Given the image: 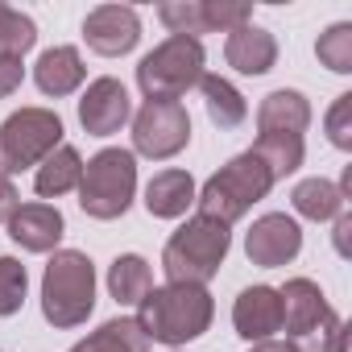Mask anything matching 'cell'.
<instances>
[{"instance_id":"1","label":"cell","mask_w":352,"mask_h":352,"mask_svg":"<svg viewBox=\"0 0 352 352\" xmlns=\"http://www.w3.org/2000/svg\"><path fill=\"white\" fill-rule=\"evenodd\" d=\"M216 319V302L208 294V286H153L141 302H137V323L149 340L157 344H191L199 340Z\"/></svg>"},{"instance_id":"2","label":"cell","mask_w":352,"mask_h":352,"mask_svg":"<svg viewBox=\"0 0 352 352\" xmlns=\"http://www.w3.org/2000/svg\"><path fill=\"white\" fill-rule=\"evenodd\" d=\"M228 245H232V232L224 224H216L208 216L187 220L162 249L166 282H174V286H208L220 274V265L228 257Z\"/></svg>"},{"instance_id":"3","label":"cell","mask_w":352,"mask_h":352,"mask_svg":"<svg viewBox=\"0 0 352 352\" xmlns=\"http://www.w3.org/2000/svg\"><path fill=\"white\" fill-rule=\"evenodd\" d=\"M96 311V265L79 249H54L42 274V315L54 327H79Z\"/></svg>"},{"instance_id":"4","label":"cell","mask_w":352,"mask_h":352,"mask_svg":"<svg viewBox=\"0 0 352 352\" xmlns=\"http://www.w3.org/2000/svg\"><path fill=\"white\" fill-rule=\"evenodd\" d=\"M270 187H274L270 170L261 166V157L253 149H245V153H236L232 162H224L212 174L204 183V191H195V204H199V216L232 228L257 199L270 195Z\"/></svg>"},{"instance_id":"5","label":"cell","mask_w":352,"mask_h":352,"mask_svg":"<svg viewBox=\"0 0 352 352\" xmlns=\"http://www.w3.org/2000/svg\"><path fill=\"white\" fill-rule=\"evenodd\" d=\"M79 208L91 220H120L137 195V157L133 149H100L79 179Z\"/></svg>"},{"instance_id":"6","label":"cell","mask_w":352,"mask_h":352,"mask_svg":"<svg viewBox=\"0 0 352 352\" xmlns=\"http://www.w3.org/2000/svg\"><path fill=\"white\" fill-rule=\"evenodd\" d=\"M204 79V46L195 38H166L137 63V87L145 100H179Z\"/></svg>"},{"instance_id":"7","label":"cell","mask_w":352,"mask_h":352,"mask_svg":"<svg viewBox=\"0 0 352 352\" xmlns=\"http://www.w3.org/2000/svg\"><path fill=\"white\" fill-rule=\"evenodd\" d=\"M63 145V120L50 108H21L0 124V174H13L42 166Z\"/></svg>"},{"instance_id":"8","label":"cell","mask_w":352,"mask_h":352,"mask_svg":"<svg viewBox=\"0 0 352 352\" xmlns=\"http://www.w3.org/2000/svg\"><path fill=\"white\" fill-rule=\"evenodd\" d=\"M191 145V112L179 100H145L133 116V149L141 157L166 162Z\"/></svg>"},{"instance_id":"9","label":"cell","mask_w":352,"mask_h":352,"mask_svg":"<svg viewBox=\"0 0 352 352\" xmlns=\"http://www.w3.org/2000/svg\"><path fill=\"white\" fill-rule=\"evenodd\" d=\"M162 25L170 30V38H195L199 34H232L241 25H249L253 9L241 0H170L157 9Z\"/></svg>"},{"instance_id":"10","label":"cell","mask_w":352,"mask_h":352,"mask_svg":"<svg viewBox=\"0 0 352 352\" xmlns=\"http://www.w3.org/2000/svg\"><path fill=\"white\" fill-rule=\"evenodd\" d=\"M129 116H133V100H129L120 79L100 75V79L87 83V91L79 100V124H83L87 137H112V133L124 129Z\"/></svg>"},{"instance_id":"11","label":"cell","mask_w":352,"mask_h":352,"mask_svg":"<svg viewBox=\"0 0 352 352\" xmlns=\"http://www.w3.org/2000/svg\"><path fill=\"white\" fill-rule=\"evenodd\" d=\"M298 249H302V228L286 212H270V216L253 220V228L245 232V253L261 270L290 265L298 257Z\"/></svg>"},{"instance_id":"12","label":"cell","mask_w":352,"mask_h":352,"mask_svg":"<svg viewBox=\"0 0 352 352\" xmlns=\"http://www.w3.org/2000/svg\"><path fill=\"white\" fill-rule=\"evenodd\" d=\"M83 42L104 54V58H120L141 42V17L129 5H100L83 17Z\"/></svg>"},{"instance_id":"13","label":"cell","mask_w":352,"mask_h":352,"mask_svg":"<svg viewBox=\"0 0 352 352\" xmlns=\"http://www.w3.org/2000/svg\"><path fill=\"white\" fill-rule=\"evenodd\" d=\"M232 327L249 344L274 340V331H282V298H278V290L274 286H249V290H241L236 302H232Z\"/></svg>"},{"instance_id":"14","label":"cell","mask_w":352,"mask_h":352,"mask_svg":"<svg viewBox=\"0 0 352 352\" xmlns=\"http://www.w3.org/2000/svg\"><path fill=\"white\" fill-rule=\"evenodd\" d=\"M63 212L54 204H21L9 216V236L25 253H54L63 241Z\"/></svg>"},{"instance_id":"15","label":"cell","mask_w":352,"mask_h":352,"mask_svg":"<svg viewBox=\"0 0 352 352\" xmlns=\"http://www.w3.org/2000/svg\"><path fill=\"white\" fill-rule=\"evenodd\" d=\"M278 298H282V331H286L290 340L307 336V331L331 311L327 298H323V290H319V282H311V278H290V282L278 290Z\"/></svg>"},{"instance_id":"16","label":"cell","mask_w":352,"mask_h":352,"mask_svg":"<svg viewBox=\"0 0 352 352\" xmlns=\"http://www.w3.org/2000/svg\"><path fill=\"white\" fill-rule=\"evenodd\" d=\"M224 58H228V67L241 71V75H265V71H274V63H278V42H274L270 30H261V25L249 21V25H241V30L228 34Z\"/></svg>"},{"instance_id":"17","label":"cell","mask_w":352,"mask_h":352,"mask_svg":"<svg viewBox=\"0 0 352 352\" xmlns=\"http://www.w3.org/2000/svg\"><path fill=\"white\" fill-rule=\"evenodd\" d=\"M195 204V179L187 170H157L145 187V212L157 220H179Z\"/></svg>"},{"instance_id":"18","label":"cell","mask_w":352,"mask_h":352,"mask_svg":"<svg viewBox=\"0 0 352 352\" xmlns=\"http://www.w3.org/2000/svg\"><path fill=\"white\" fill-rule=\"evenodd\" d=\"M311 124V100L294 87H278L261 100L257 108V129L261 133H290V137H302Z\"/></svg>"},{"instance_id":"19","label":"cell","mask_w":352,"mask_h":352,"mask_svg":"<svg viewBox=\"0 0 352 352\" xmlns=\"http://www.w3.org/2000/svg\"><path fill=\"white\" fill-rule=\"evenodd\" d=\"M83 75H87V67H83V58H79L75 46H54V50H46V54L38 58V67H34V83L42 87V96H54V100L79 91Z\"/></svg>"},{"instance_id":"20","label":"cell","mask_w":352,"mask_h":352,"mask_svg":"<svg viewBox=\"0 0 352 352\" xmlns=\"http://www.w3.org/2000/svg\"><path fill=\"white\" fill-rule=\"evenodd\" d=\"M79 179H83V157H79V149H75V145H58V149L38 166L34 191H38L42 199H58V195L75 191Z\"/></svg>"},{"instance_id":"21","label":"cell","mask_w":352,"mask_h":352,"mask_svg":"<svg viewBox=\"0 0 352 352\" xmlns=\"http://www.w3.org/2000/svg\"><path fill=\"white\" fill-rule=\"evenodd\" d=\"M149 290H153V270H149L145 257L120 253V257L108 265V294H112L120 307H137Z\"/></svg>"},{"instance_id":"22","label":"cell","mask_w":352,"mask_h":352,"mask_svg":"<svg viewBox=\"0 0 352 352\" xmlns=\"http://www.w3.org/2000/svg\"><path fill=\"white\" fill-rule=\"evenodd\" d=\"M71 352H149V336L141 331L137 319H108L100 323L87 340H79Z\"/></svg>"},{"instance_id":"23","label":"cell","mask_w":352,"mask_h":352,"mask_svg":"<svg viewBox=\"0 0 352 352\" xmlns=\"http://www.w3.org/2000/svg\"><path fill=\"white\" fill-rule=\"evenodd\" d=\"M199 91H204V104H208V116H212V124H216V129H241V124H245L249 104H245V96H241L228 79H220V75H208V71H204Z\"/></svg>"},{"instance_id":"24","label":"cell","mask_w":352,"mask_h":352,"mask_svg":"<svg viewBox=\"0 0 352 352\" xmlns=\"http://www.w3.org/2000/svg\"><path fill=\"white\" fill-rule=\"evenodd\" d=\"M253 153L261 157V166L270 170V179H286V174H294L307 157V145L302 137H290V133H261L253 141Z\"/></svg>"},{"instance_id":"25","label":"cell","mask_w":352,"mask_h":352,"mask_svg":"<svg viewBox=\"0 0 352 352\" xmlns=\"http://www.w3.org/2000/svg\"><path fill=\"white\" fill-rule=\"evenodd\" d=\"M290 204H294L298 216H307V220H315V224H327V220H336V216L344 212V195H340V187L327 183V179H302V183L294 187Z\"/></svg>"},{"instance_id":"26","label":"cell","mask_w":352,"mask_h":352,"mask_svg":"<svg viewBox=\"0 0 352 352\" xmlns=\"http://www.w3.org/2000/svg\"><path fill=\"white\" fill-rule=\"evenodd\" d=\"M34 42H38L34 17H25L21 9L0 5V58H21L25 50H34Z\"/></svg>"},{"instance_id":"27","label":"cell","mask_w":352,"mask_h":352,"mask_svg":"<svg viewBox=\"0 0 352 352\" xmlns=\"http://www.w3.org/2000/svg\"><path fill=\"white\" fill-rule=\"evenodd\" d=\"M298 352H348V327H344V319L336 315V311H327L307 336H298V340H290Z\"/></svg>"},{"instance_id":"28","label":"cell","mask_w":352,"mask_h":352,"mask_svg":"<svg viewBox=\"0 0 352 352\" xmlns=\"http://www.w3.org/2000/svg\"><path fill=\"white\" fill-rule=\"evenodd\" d=\"M315 54H319V63H323L327 71L348 75V71H352V25L340 21V25H331L327 34H319Z\"/></svg>"},{"instance_id":"29","label":"cell","mask_w":352,"mask_h":352,"mask_svg":"<svg viewBox=\"0 0 352 352\" xmlns=\"http://www.w3.org/2000/svg\"><path fill=\"white\" fill-rule=\"evenodd\" d=\"M25 286H30L25 265H21L17 257H0V319L21 311V302H25Z\"/></svg>"},{"instance_id":"30","label":"cell","mask_w":352,"mask_h":352,"mask_svg":"<svg viewBox=\"0 0 352 352\" xmlns=\"http://www.w3.org/2000/svg\"><path fill=\"white\" fill-rule=\"evenodd\" d=\"M327 137L336 149H352V91L336 96V104L327 112Z\"/></svg>"},{"instance_id":"31","label":"cell","mask_w":352,"mask_h":352,"mask_svg":"<svg viewBox=\"0 0 352 352\" xmlns=\"http://www.w3.org/2000/svg\"><path fill=\"white\" fill-rule=\"evenodd\" d=\"M21 79H25V67H21V58H0V100H5V96H13V91L21 87Z\"/></svg>"},{"instance_id":"32","label":"cell","mask_w":352,"mask_h":352,"mask_svg":"<svg viewBox=\"0 0 352 352\" xmlns=\"http://www.w3.org/2000/svg\"><path fill=\"white\" fill-rule=\"evenodd\" d=\"M21 208V195H17V187H13V179H5L0 174V224H9V216Z\"/></svg>"},{"instance_id":"33","label":"cell","mask_w":352,"mask_h":352,"mask_svg":"<svg viewBox=\"0 0 352 352\" xmlns=\"http://www.w3.org/2000/svg\"><path fill=\"white\" fill-rule=\"evenodd\" d=\"M336 253L340 257H352V216L348 212L336 216Z\"/></svg>"},{"instance_id":"34","label":"cell","mask_w":352,"mask_h":352,"mask_svg":"<svg viewBox=\"0 0 352 352\" xmlns=\"http://www.w3.org/2000/svg\"><path fill=\"white\" fill-rule=\"evenodd\" d=\"M249 352H298L290 340H261V344H253Z\"/></svg>"}]
</instances>
